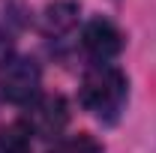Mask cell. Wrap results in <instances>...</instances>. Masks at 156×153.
<instances>
[{
    "mask_svg": "<svg viewBox=\"0 0 156 153\" xmlns=\"http://www.w3.org/2000/svg\"><path fill=\"white\" fill-rule=\"evenodd\" d=\"M126 96H129V81H126V75L117 66L96 63L93 69L84 72V81H81V105L90 114H96L99 120L114 123L117 114L126 105Z\"/></svg>",
    "mask_w": 156,
    "mask_h": 153,
    "instance_id": "cell-1",
    "label": "cell"
},
{
    "mask_svg": "<svg viewBox=\"0 0 156 153\" xmlns=\"http://www.w3.org/2000/svg\"><path fill=\"white\" fill-rule=\"evenodd\" d=\"M42 72L30 57H6L0 63V99L9 105H30L39 96Z\"/></svg>",
    "mask_w": 156,
    "mask_h": 153,
    "instance_id": "cell-2",
    "label": "cell"
},
{
    "mask_svg": "<svg viewBox=\"0 0 156 153\" xmlns=\"http://www.w3.org/2000/svg\"><path fill=\"white\" fill-rule=\"evenodd\" d=\"M69 123V105L63 96H36L24 111V129L36 138H57Z\"/></svg>",
    "mask_w": 156,
    "mask_h": 153,
    "instance_id": "cell-3",
    "label": "cell"
},
{
    "mask_svg": "<svg viewBox=\"0 0 156 153\" xmlns=\"http://www.w3.org/2000/svg\"><path fill=\"white\" fill-rule=\"evenodd\" d=\"M81 45L96 63H108L123 51V33L117 30L111 21L105 18H93L84 24L81 30Z\"/></svg>",
    "mask_w": 156,
    "mask_h": 153,
    "instance_id": "cell-4",
    "label": "cell"
},
{
    "mask_svg": "<svg viewBox=\"0 0 156 153\" xmlns=\"http://www.w3.org/2000/svg\"><path fill=\"white\" fill-rule=\"evenodd\" d=\"M75 24H78V3H72V0H54L42 15V30L48 39L69 36L75 30Z\"/></svg>",
    "mask_w": 156,
    "mask_h": 153,
    "instance_id": "cell-5",
    "label": "cell"
},
{
    "mask_svg": "<svg viewBox=\"0 0 156 153\" xmlns=\"http://www.w3.org/2000/svg\"><path fill=\"white\" fill-rule=\"evenodd\" d=\"M0 153H30V132L24 126L0 129Z\"/></svg>",
    "mask_w": 156,
    "mask_h": 153,
    "instance_id": "cell-6",
    "label": "cell"
},
{
    "mask_svg": "<svg viewBox=\"0 0 156 153\" xmlns=\"http://www.w3.org/2000/svg\"><path fill=\"white\" fill-rule=\"evenodd\" d=\"M51 153H102V144H99L93 135H69V138H63L57 141V147Z\"/></svg>",
    "mask_w": 156,
    "mask_h": 153,
    "instance_id": "cell-7",
    "label": "cell"
}]
</instances>
